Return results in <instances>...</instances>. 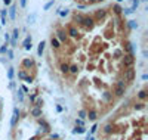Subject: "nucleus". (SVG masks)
Masks as SVG:
<instances>
[{"instance_id": "nucleus-3", "label": "nucleus", "mask_w": 148, "mask_h": 140, "mask_svg": "<svg viewBox=\"0 0 148 140\" xmlns=\"http://www.w3.org/2000/svg\"><path fill=\"white\" fill-rule=\"evenodd\" d=\"M2 125H3V97L0 93V136H2Z\"/></svg>"}, {"instance_id": "nucleus-2", "label": "nucleus", "mask_w": 148, "mask_h": 140, "mask_svg": "<svg viewBox=\"0 0 148 140\" xmlns=\"http://www.w3.org/2000/svg\"><path fill=\"white\" fill-rule=\"evenodd\" d=\"M147 137L148 89L147 84H142L104 117L98 140H147Z\"/></svg>"}, {"instance_id": "nucleus-1", "label": "nucleus", "mask_w": 148, "mask_h": 140, "mask_svg": "<svg viewBox=\"0 0 148 140\" xmlns=\"http://www.w3.org/2000/svg\"><path fill=\"white\" fill-rule=\"evenodd\" d=\"M52 69L89 120L108 115L135 80L133 47L121 7L74 13L50 37Z\"/></svg>"}, {"instance_id": "nucleus-4", "label": "nucleus", "mask_w": 148, "mask_h": 140, "mask_svg": "<svg viewBox=\"0 0 148 140\" xmlns=\"http://www.w3.org/2000/svg\"><path fill=\"white\" fill-rule=\"evenodd\" d=\"M42 140H61V139H56V137H46V139H42Z\"/></svg>"}]
</instances>
